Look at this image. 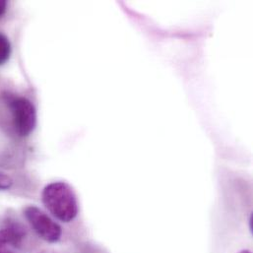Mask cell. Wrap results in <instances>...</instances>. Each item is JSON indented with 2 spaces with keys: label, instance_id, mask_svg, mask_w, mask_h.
Instances as JSON below:
<instances>
[{
  "label": "cell",
  "instance_id": "obj_5",
  "mask_svg": "<svg viewBox=\"0 0 253 253\" xmlns=\"http://www.w3.org/2000/svg\"><path fill=\"white\" fill-rule=\"evenodd\" d=\"M11 43L8 38L0 33V65L4 64L10 57Z\"/></svg>",
  "mask_w": 253,
  "mask_h": 253
},
{
  "label": "cell",
  "instance_id": "obj_9",
  "mask_svg": "<svg viewBox=\"0 0 253 253\" xmlns=\"http://www.w3.org/2000/svg\"><path fill=\"white\" fill-rule=\"evenodd\" d=\"M52 253V252H49V251H44V252H42V253Z\"/></svg>",
  "mask_w": 253,
  "mask_h": 253
},
{
  "label": "cell",
  "instance_id": "obj_4",
  "mask_svg": "<svg viewBox=\"0 0 253 253\" xmlns=\"http://www.w3.org/2000/svg\"><path fill=\"white\" fill-rule=\"evenodd\" d=\"M23 227L17 223H9L0 230V253H16L25 238Z\"/></svg>",
  "mask_w": 253,
  "mask_h": 253
},
{
  "label": "cell",
  "instance_id": "obj_1",
  "mask_svg": "<svg viewBox=\"0 0 253 253\" xmlns=\"http://www.w3.org/2000/svg\"><path fill=\"white\" fill-rule=\"evenodd\" d=\"M42 199L47 211L63 223L73 221L78 215L77 197L66 182L54 181L47 184L42 190Z\"/></svg>",
  "mask_w": 253,
  "mask_h": 253
},
{
  "label": "cell",
  "instance_id": "obj_8",
  "mask_svg": "<svg viewBox=\"0 0 253 253\" xmlns=\"http://www.w3.org/2000/svg\"><path fill=\"white\" fill-rule=\"evenodd\" d=\"M239 253H252V252H250V251H242V252H240Z\"/></svg>",
  "mask_w": 253,
  "mask_h": 253
},
{
  "label": "cell",
  "instance_id": "obj_6",
  "mask_svg": "<svg viewBox=\"0 0 253 253\" xmlns=\"http://www.w3.org/2000/svg\"><path fill=\"white\" fill-rule=\"evenodd\" d=\"M12 178L3 172H0V190H7L12 186Z\"/></svg>",
  "mask_w": 253,
  "mask_h": 253
},
{
  "label": "cell",
  "instance_id": "obj_3",
  "mask_svg": "<svg viewBox=\"0 0 253 253\" xmlns=\"http://www.w3.org/2000/svg\"><path fill=\"white\" fill-rule=\"evenodd\" d=\"M24 215L34 231L43 241L56 243L60 240L62 234L60 226L40 208L28 206L24 210Z\"/></svg>",
  "mask_w": 253,
  "mask_h": 253
},
{
  "label": "cell",
  "instance_id": "obj_7",
  "mask_svg": "<svg viewBox=\"0 0 253 253\" xmlns=\"http://www.w3.org/2000/svg\"><path fill=\"white\" fill-rule=\"evenodd\" d=\"M7 10V1L0 0V18L6 13Z\"/></svg>",
  "mask_w": 253,
  "mask_h": 253
},
{
  "label": "cell",
  "instance_id": "obj_2",
  "mask_svg": "<svg viewBox=\"0 0 253 253\" xmlns=\"http://www.w3.org/2000/svg\"><path fill=\"white\" fill-rule=\"evenodd\" d=\"M17 133L29 136L37 126V110L34 104L24 97H10L7 101Z\"/></svg>",
  "mask_w": 253,
  "mask_h": 253
}]
</instances>
